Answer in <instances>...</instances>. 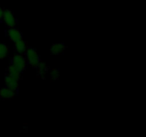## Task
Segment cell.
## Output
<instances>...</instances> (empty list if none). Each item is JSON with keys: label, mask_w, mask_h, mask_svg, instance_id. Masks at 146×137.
Instances as JSON below:
<instances>
[{"label": "cell", "mask_w": 146, "mask_h": 137, "mask_svg": "<svg viewBox=\"0 0 146 137\" xmlns=\"http://www.w3.org/2000/svg\"><path fill=\"white\" fill-rule=\"evenodd\" d=\"M24 55L27 59V64H29L33 68H36L39 63L41 62L40 56L36 50L32 47H28Z\"/></svg>", "instance_id": "cell-1"}, {"label": "cell", "mask_w": 146, "mask_h": 137, "mask_svg": "<svg viewBox=\"0 0 146 137\" xmlns=\"http://www.w3.org/2000/svg\"><path fill=\"white\" fill-rule=\"evenodd\" d=\"M11 64L14 65L21 72H23L27 68V61L24 55L16 54L13 56L12 59H11Z\"/></svg>", "instance_id": "cell-2"}, {"label": "cell", "mask_w": 146, "mask_h": 137, "mask_svg": "<svg viewBox=\"0 0 146 137\" xmlns=\"http://www.w3.org/2000/svg\"><path fill=\"white\" fill-rule=\"evenodd\" d=\"M2 20L4 21L5 26L8 29L16 27V26H17V19L14 17L11 10L4 9Z\"/></svg>", "instance_id": "cell-3"}, {"label": "cell", "mask_w": 146, "mask_h": 137, "mask_svg": "<svg viewBox=\"0 0 146 137\" xmlns=\"http://www.w3.org/2000/svg\"><path fill=\"white\" fill-rule=\"evenodd\" d=\"M4 84L7 87L12 90L15 93H17L19 90V80L15 79V78H12V77L9 76L6 74L5 77H4Z\"/></svg>", "instance_id": "cell-4"}, {"label": "cell", "mask_w": 146, "mask_h": 137, "mask_svg": "<svg viewBox=\"0 0 146 137\" xmlns=\"http://www.w3.org/2000/svg\"><path fill=\"white\" fill-rule=\"evenodd\" d=\"M7 36L9 38L10 41H12L13 43L23 39L21 32L16 27L9 28V29L7 30Z\"/></svg>", "instance_id": "cell-5"}, {"label": "cell", "mask_w": 146, "mask_h": 137, "mask_svg": "<svg viewBox=\"0 0 146 137\" xmlns=\"http://www.w3.org/2000/svg\"><path fill=\"white\" fill-rule=\"evenodd\" d=\"M28 44L26 41H24V39L19 40V41L14 42V49L17 54H25V51H27L28 48Z\"/></svg>", "instance_id": "cell-6"}, {"label": "cell", "mask_w": 146, "mask_h": 137, "mask_svg": "<svg viewBox=\"0 0 146 137\" xmlns=\"http://www.w3.org/2000/svg\"><path fill=\"white\" fill-rule=\"evenodd\" d=\"M66 50V45L64 43H56L50 47V52L53 55H61Z\"/></svg>", "instance_id": "cell-7"}, {"label": "cell", "mask_w": 146, "mask_h": 137, "mask_svg": "<svg viewBox=\"0 0 146 137\" xmlns=\"http://www.w3.org/2000/svg\"><path fill=\"white\" fill-rule=\"evenodd\" d=\"M16 93L5 86L0 89V98L4 100H11L15 97Z\"/></svg>", "instance_id": "cell-8"}, {"label": "cell", "mask_w": 146, "mask_h": 137, "mask_svg": "<svg viewBox=\"0 0 146 137\" xmlns=\"http://www.w3.org/2000/svg\"><path fill=\"white\" fill-rule=\"evenodd\" d=\"M7 75L9 76L12 77V78H15V79H17L19 81L21 78V74L22 72L19 71V69H17L14 65L11 64V65L7 67Z\"/></svg>", "instance_id": "cell-9"}, {"label": "cell", "mask_w": 146, "mask_h": 137, "mask_svg": "<svg viewBox=\"0 0 146 137\" xmlns=\"http://www.w3.org/2000/svg\"><path fill=\"white\" fill-rule=\"evenodd\" d=\"M37 68V77L41 78H45L46 74L48 71V67H47L46 64L44 62L41 61L38 67H36Z\"/></svg>", "instance_id": "cell-10"}, {"label": "cell", "mask_w": 146, "mask_h": 137, "mask_svg": "<svg viewBox=\"0 0 146 137\" xmlns=\"http://www.w3.org/2000/svg\"><path fill=\"white\" fill-rule=\"evenodd\" d=\"M9 54V49L4 43H0V59H4Z\"/></svg>", "instance_id": "cell-11"}, {"label": "cell", "mask_w": 146, "mask_h": 137, "mask_svg": "<svg viewBox=\"0 0 146 137\" xmlns=\"http://www.w3.org/2000/svg\"><path fill=\"white\" fill-rule=\"evenodd\" d=\"M59 71L56 68H53L51 69V72H50V77H51V80H57L59 78Z\"/></svg>", "instance_id": "cell-12"}, {"label": "cell", "mask_w": 146, "mask_h": 137, "mask_svg": "<svg viewBox=\"0 0 146 137\" xmlns=\"http://www.w3.org/2000/svg\"><path fill=\"white\" fill-rule=\"evenodd\" d=\"M4 9H3L2 7L0 6V21L2 20V18H3V14H4Z\"/></svg>", "instance_id": "cell-13"}]
</instances>
